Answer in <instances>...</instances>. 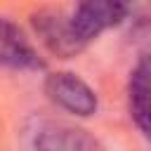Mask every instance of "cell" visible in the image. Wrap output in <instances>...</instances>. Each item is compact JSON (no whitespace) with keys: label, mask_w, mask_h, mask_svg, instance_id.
Wrapping results in <instances>:
<instances>
[{"label":"cell","mask_w":151,"mask_h":151,"mask_svg":"<svg viewBox=\"0 0 151 151\" xmlns=\"http://www.w3.org/2000/svg\"><path fill=\"white\" fill-rule=\"evenodd\" d=\"M127 14H130V5L127 2L87 0V2H80L76 7V12L71 14V26H73V33L78 35V40L87 45L101 31L127 21Z\"/></svg>","instance_id":"6da1fadb"},{"label":"cell","mask_w":151,"mask_h":151,"mask_svg":"<svg viewBox=\"0 0 151 151\" xmlns=\"http://www.w3.org/2000/svg\"><path fill=\"white\" fill-rule=\"evenodd\" d=\"M45 94L57 106H61L64 111H68L73 116H80V118L92 116L99 106L94 90L71 71L50 73L45 78Z\"/></svg>","instance_id":"7a4b0ae2"},{"label":"cell","mask_w":151,"mask_h":151,"mask_svg":"<svg viewBox=\"0 0 151 151\" xmlns=\"http://www.w3.org/2000/svg\"><path fill=\"white\" fill-rule=\"evenodd\" d=\"M31 24H33V31L38 33V38L42 40V45L61 59H71V57L80 54L87 47L73 33L71 17H64L59 9H47L45 7V9L33 12Z\"/></svg>","instance_id":"3957f363"},{"label":"cell","mask_w":151,"mask_h":151,"mask_svg":"<svg viewBox=\"0 0 151 151\" xmlns=\"http://www.w3.org/2000/svg\"><path fill=\"white\" fill-rule=\"evenodd\" d=\"M35 151H104V146L87 130L57 123L35 134Z\"/></svg>","instance_id":"277c9868"},{"label":"cell","mask_w":151,"mask_h":151,"mask_svg":"<svg viewBox=\"0 0 151 151\" xmlns=\"http://www.w3.org/2000/svg\"><path fill=\"white\" fill-rule=\"evenodd\" d=\"M0 61L7 68H17V71H40V68H45V61L40 59V54L35 52V47L31 45V40L9 19L2 21Z\"/></svg>","instance_id":"5b68a950"},{"label":"cell","mask_w":151,"mask_h":151,"mask_svg":"<svg viewBox=\"0 0 151 151\" xmlns=\"http://www.w3.org/2000/svg\"><path fill=\"white\" fill-rule=\"evenodd\" d=\"M130 111L146 139H151V54H144L130 76Z\"/></svg>","instance_id":"8992f818"}]
</instances>
